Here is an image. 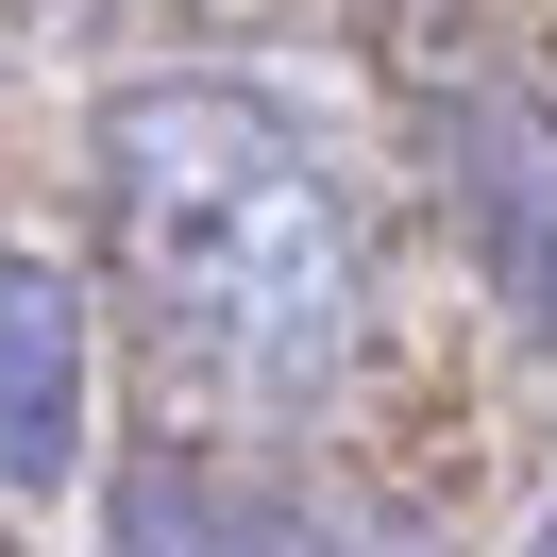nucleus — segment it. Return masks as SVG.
Masks as SVG:
<instances>
[{
	"label": "nucleus",
	"instance_id": "obj_1",
	"mask_svg": "<svg viewBox=\"0 0 557 557\" xmlns=\"http://www.w3.org/2000/svg\"><path fill=\"white\" fill-rule=\"evenodd\" d=\"M102 220L136 271L152 338L253 422L338 406V372L372 355V253H355V186L271 85L170 69L102 102Z\"/></svg>",
	"mask_w": 557,
	"mask_h": 557
},
{
	"label": "nucleus",
	"instance_id": "obj_5",
	"mask_svg": "<svg viewBox=\"0 0 557 557\" xmlns=\"http://www.w3.org/2000/svg\"><path fill=\"white\" fill-rule=\"evenodd\" d=\"M305 557H388V541H305Z\"/></svg>",
	"mask_w": 557,
	"mask_h": 557
},
{
	"label": "nucleus",
	"instance_id": "obj_2",
	"mask_svg": "<svg viewBox=\"0 0 557 557\" xmlns=\"http://www.w3.org/2000/svg\"><path fill=\"white\" fill-rule=\"evenodd\" d=\"M440 170H456V237H473L507 338L557 355V102H523V85H456V102H440Z\"/></svg>",
	"mask_w": 557,
	"mask_h": 557
},
{
	"label": "nucleus",
	"instance_id": "obj_3",
	"mask_svg": "<svg viewBox=\"0 0 557 557\" xmlns=\"http://www.w3.org/2000/svg\"><path fill=\"white\" fill-rule=\"evenodd\" d=\"M85 440H102V321H85V271L35 237H0V490L69 507Z\"/></svg>",
	"mask_w": 557,
	"mask_h": 557
},
{
	"label": "nucleus",
	"instance_id": "obj_4",
	"mask_svg": "<svg viewBox=\"0 0 557 557\" xmlns=\"http://www.w3.org/2000/svg\"><path fill=\"white\" fill-rule=\"evenodd\" d=\"M119 557H271V541H253V523L237 507H220V490L203 473H186V456H136V473H119Z\"/></svg>",
	"mask_w": 557,
	"mask_h": 557
}]
</instances>
